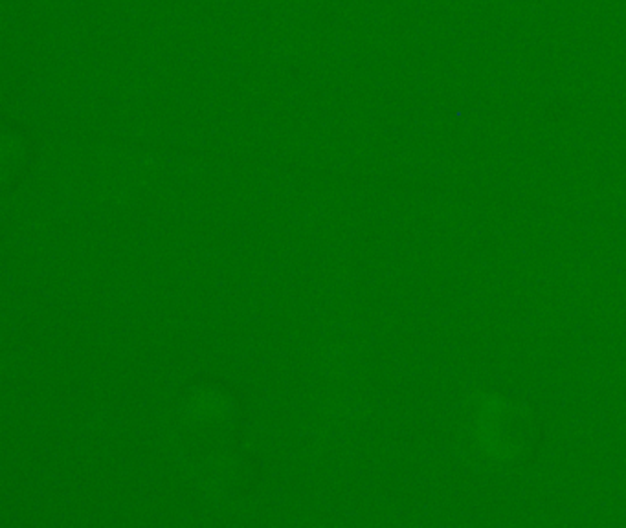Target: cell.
<instances>
[{
    "instance_id": "6da1fadb",
    "label": "cell",
    "mask_w": 626,
    "mask_h": 528,
    "mask_svg": "<svg viewBox=\"0 0 626 528\" xmlns=\"http://www.w3.org/2000/svg\"><path fill=\"white\" fill-rule=\"evenodd\" d=\"M515 413L504 396L488 392L478 399L472 411V438L485 458L509 462L522 451Z\"/></svg>"
}]
</instances>
